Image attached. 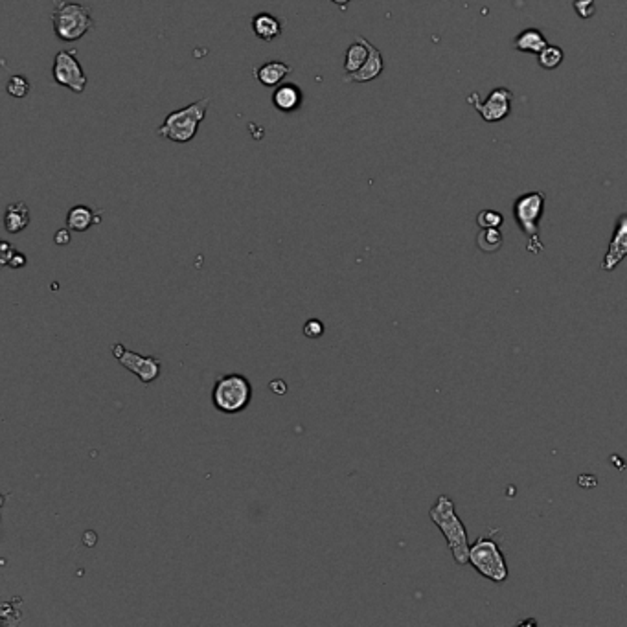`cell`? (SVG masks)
<instances>
[{"mask_svg": "<svg viewBox=\"0 0 627 627\" xmlns=\"http://www.w3.org/2000/svg\"><path fill=\"white\" fill-rule=\"evenodd\" d=\"M428 517L446 537V543L457 565H468L469 546L471 545H469L465 524L457 513V506L452 502V498H449L447 495H440L436 498L433 508L428 510Z\"/></svg>", "mask_w": 627, "mask_h": 627, "instance_id": "1", "label": "cell"}, {"mask_svg": "<svg viewBox=\"0 0 627 627\" xmlns=\"http://www.w3.org/2000/svg\"><path fill=\"white\" fill-rule=\"evenodd\" d=\"M52 24L55 37L63 42L79 41L94 28L92 10L72 0H57L53 4Z\"/></svg>", "mask_w": 627, "mask_h": 627, "instance_id": "2", "label": "cell"}, {"mask_svg": "<svg viewBox=\"0 0 627 627\" xmlns=\"http://www.w3.org/2000/svg\"><path fill=\"white\" fill-rule=\"evenodd\" d=\"M208 107H210V98H201V100L194 101L190 105L182 107L179 111L170 112L164 118L162 125L157 129V133L168 138V140L177 142V144H186V142L194 140L197 131H199L201 122L205 120Z\"/></svg>", "mask_w": 627, "mask_h": 627, "instance_id": "3", "label": "cell"}, {"mask_svg": "<svg viewBox=\"0 0 627 627\" xmlns=\"http://www.w3.org/2000/svg\"><path fill=\"white\" fill-rule=\"evenodd\" d=\"M253 401V385L243 374L221 375L212 388V405L223 414H240Z\"/></svg>", "mask_w": 627, "mask_h": 627, "instance_id": "4", "label": "cell"}, {"mask_svg": "<svg viewBox=\"0 0 627 627\" xmlns=\"http://www.w3.org/2000/svg\"><path fill=\"white\" fill-rule=\"evenodd\" d=\"M545 194L543 192H528L517 197L513 203V217H515L517 227L526 234L528 238V253L541 254L543 253V241L539 238V223L541 217L545 214Z\"/></svg>", "mask_w": 627, "mask_h": 627, "instance_id": "5", "label": "cell"}, {"mask_svg": "<svg viewBox=\"0 0 627 627\" xmlns=\"http://www.w3.org/2000/svg\"><path fill=\"white\" fill-rule=\"evenodd\" d=\"M469 565L493 583H504L510 576L504 554L497 541L489 535H481L469 546Z\"/></svg>", "mask_w": 627, "mask_h": 627, "instance_id": "6", "label": "cell"}, {"mask_svg": "<svg viewBox=\"0 0 627 627\" xmlns=\"http://www.w3.org/2000/svg\"><path fill=\"white\" fill-rule=\"evenodd\" d=\"M112 355L123 368L129 370L131 374L136 375L144 385H151L159 379L160 372H162V361L153 355H140V353L133 352L123 344H112Z\"/></svg>", "mask_w": 627, "mask_h": 627, "instance_id": "7", "label": "cell"}, {"mask_svg": "<svg viewBox=\"0 0 627 627\" xmlns=\"http://www.w3.org/2000/svg\"><path fill=\"white\" fill-rule=\"evenodd\" d=\"M53 81L66 87L76 94H81L87 87V76L81 63L77 61L76 50H61L53 59Z\"/></svg>", "mask_w": 627, "mask_h": 627, "instance_id": "8", "label": "cell"}, {"mask_svg": "<svg viewBox=\"0 0 627 627\" xmlns=\"http://www.w3.org/2000/svg\"><path fill=\"white\" fill-rule=\"evenodd\" d=\"M511 100H513V92L510 88L498 87L493 88L486 100H482L481 94H471L468 101L473 105L484 122H502L506 116H510L511 112Z\"/></svg>", "mask_w": 627, "mask_h": 627, "instance_id": "9", "label": "cell"}, {"mask_svg": "<svg viewBox=\"0 0 627 627\" xmlns=\"http://www.w3.org/2000/svg\"><path fill=\"white\" fill-rule=\"evenodd\" d=\"M627 258V214L618 216L615 223V232L607 246L604 259H602V270L613 272L618 265Z\"/></svg>", "mask_w": 627, "mask_h": 627, "instance_id": "10", "label": "cell"}, {"mask_svg": "<svg viewBox=\"0 0 627 627\" xmlns=\"http://www.w3.org/2000/svg\"><path fill=\"white\" fill-rule=\"evenodd\" d=\"M291 65L287 63H283V61H278V59H270V61H265L264 65L254 66V76L258 79L264 87H270L276 88L278 85H281V81L285 79V77L291 74Z\"/></svg>", "mask_w": 627, "mask_h": 627, "instance_id": "11", "label": "cell"}, {"mask_svg": "<svg viewBox=\"0 0 627 627\" xmlns=\"http://www.w3.org/2000/svg\"><path fill=\"white\" fill-rule=\"evenodd\" d=\"M304 94L294 83H281L272 92V105L280 112H293L302 105Z\"/></svg>", "mask_w": 627, "mask_h": 627, "instance_id": "12", "label": "cell"}, {"mask_svg": "<svg viewBox=\"0 0 627 627\" xmlns=\"http://www.w3.org/2000/svg\"><path fill=\"white\" fill-rule=\"evenodd\" d=\"M368 50H370V55H368V59H366V63H364V65L361 66L355 74H350V76L346 77V81L368 83V81H372V79H375V77L381 76L383 71H385L383 53L379 52V50H377V48H375L370 41H368Z\"/></svg>", "mask_w": 627, "mask_h": 627, "instance_id": "13", "label": "cell"}, {"mask_svg": "<svg viewBox=\"0 0 627 627\" xmlns=\"http://www.w3.org/2000/svg\"><path fill=\"white\" fill-rule=\"evenodd\" d=\"M513 47H515V50H519V52L539 55V53L548 47V41H546V37L543 36L541 29L526 28L522 29L521 34L513 39Z\"/></svg>", "mask_w": 627, "mask_h": 627, "instance_id": "14", "label": "cell"}, {"mask_svg": "<svg viewBox=\"0 0 627 627\" xmlns=\"http://www.w3.org/2000/svg\"><path fill=\"white\" fill-rule=\"evenodd\" d=\"M29 219L31 217H29V208L26 206V203H23V201L12 203V205H8L6 212H4V229L10 234H18L28 227Z\"/></svg>", "mask_w": 627, "mask_h": 627, "instance_id": "15", "label": "cell"}, {"mask_svg": "<svg viewBox=\"0 0 627 627\" xmlns=\"http://www.w3.org/2000/svg\"><path fill=\"white\" fill-rule=\"evenodd\" d=\"M253 29L258 39H261V41L265 42H270L281 36L283 24H281V21H278L274 15H270V13H258V15L253 18Z\"/></svg>", "mask_w": 627, "mask_h": 627, "instance_id": "16", "label": "cell"}, {"mask_svg": "<svg viewBox=\"0 0 627 627\" xmlns=\"http://www.w3.org/2000/svg\"><path fill=\"white\" fill-rule=\"evenodd\" d=\"M370 55L368 39L363 36H357V42H352L346 50V57H344V71L346 74H355L361 66L366 63Z\"/></svg>", "mask_w": 627, "mask_h": 627, "instance_id": "17", "label": "cell"}, {"mask_svg": "<svg viewBox=\"0 0 627 627\" xmlns=\"http://www.w3.org/2000/svg\"><path fill=\"white\" fill-rule=\"evenodd\" d=\"M96 223H100V216H96L88 206H74L66 214V227L74 232H85Z\"/></svg>", "mask_w": 627, "mask_h": 627, "instance_id": "18", "label": "cell"}, {"mask_svg": "<svg viewBox=\"0 0 627 627\" xmlns=\"http://www.w3.org/2000/svg\"><path fill=\"white\" fill-rule=\"evenodd\" d=\"M502 241H504V238H502V232L498 229H482L478 232V238H476V245L482 253L491 254L500 251Z\"/></svg>", "mask_w": 627, "mask_h": 627, "instance_id": "19", "label": "cell"}, {"mask_svg": "<svg viewBox=\"0 0 627 627\" xmlns=\"http://www.w3.org/2000/svg\"><path fill=\"white\" fill-rule=\"evenodd\" d=\"M537 57H539V65L543 66V68H546V71H554V68H557V66L563 63L565 52H563V48L556 47V44H548Z\"/></svg>", "mask_w": 627, "mask_h": 627, "instance_id": "20", "label": "cell"}, {"mask_svg": "<svg viewBox=\"0 0 627 627\" xmlns=\"http://www.w3.org/2000/svg\"><path fill=\"white\" fill-rule=\"evenodd\" d=\"M6 90L10 96L13 98H24V96H28V92L31 90V83L28 81V77L23 76V74H15V76L10 77V81L6 85Z\"/></svg>", "mask_w": 627, "mask_h": 627, "instance_id": "21", "label": "cell"}, {"mask_svg": "<svg viewBox=\"0 0 627 627\" xmlns=\"http://www.w3.org/2000/svg\"><path fill=\"white\" fill-rule=\"evenodd\" d=\"M17 602H18V598L13 600V602H4L2 607H0V620H2L4 626H8V627L18 626V622H21V618H23V613H21V609H18L17 605H15Z\"/></svg>", "mask_w": 627, "mask_h": 627, "instance_id": "22", "label": "cell"}, {"mask_svg": "<svg viewBox=\"0 0 627 627\" xmlns=\"http://www.w3.org/2000/svg\"><path fill=\"white\" fill-rule=\"evenodd\" d=\"M504 223V216L497 210H482L476 216V225L481 229H500Z\"/></svg>", "mask_w": 627, "mask_h": 627, "instance_id": "23", "label": "cell"}, {"mask_svg": "<svg viewBox=\"0 0 627 627\" xmlns=\"http://www.w3.org/2000/svg\"><path fill=\"white\" fill-rule=\"evenodd\" d=\"M324 331H326V326L318 318H311V320L304 324V335L309 337V339H320Z\"/></svg>", "mask_w": 627, "mask_h": 627, "instance_id": "24", "label": "cell"}, {"mask_svg": "<svg viewBox=\"0 0 627 627\" xmlns=\"http://www.w3.org/2000/svg\"><path fill=\"white\" fill-rule=\"evenodd\" d=\"M574 10L581 18H591L596 12V0H574Z\"/></svg>", "mask_w": 627, "mask_h": 627, "instance_id": "25", "label": "cell"}, {"mask_svg": "<svg viewBox=\"0 0 627 627\" xmlns=\"http://www.w3.org/2000/svg\"><path fill=\"white\" fill-rule=\"evenodd\" d=\"M17 253V248H13L12 246V243H8V241H2V243H0V261H2V265H6L8 267V264H10V259L13 258V254Z\"/></svg>", "mask_w": 627, "mask_h": 627, "instance_id": "26", "label": "cell"}, {"mask_svg": "<svg viewBox=\"0 0 627 627\" xmlns=\"http://www.w3.org/2000/svg\"><path fill=\"white\" fill-rule=\"evenodd\" d=\"M53 241H55V245H61V246L68 245V243H71V229L66 227V229L57 230L55 235H53Z\"/></svg>", "mask_w": 627, "mask_h": 627, "instance_id": "27", "label": "cell"}, {"mask_svg": "<svg viewBox=\"0 0 627 627\" xmlns=\"http://www.w3.org/2000/svg\"><path fill=\"white\" fill-rule=\"evenodd\" d=\"M26 261H28V259H26V254H23V253H15L13 254V258L10 259V264H8V267H12V269H23L24 265H26Z\"/></svg>", "mask_w": 627, "mask_h": 627, "instance_id": "28", "label": "cell"}, {"mask_svg": "<svg viewBox=\"0 0 627 627\" xmlns=\"http://www.w3.org/2000/svg\"><path fill=\"white\" fill-rule=\"evenodd\" d=\"M269 388L274 394H278V396H283V394L287 392V385H285V381H281V379H274V381H270Z\"/></svg>", "mask_w": 627, "mask_h": 627, "instance_id": "29", "label": "cell"}, {"mask_svg": "<svg viewBox=\"0 0 627 627\" xmlns=\"http://www.w3.org/2000/svg\"><path fill=\"white\" fill-rule=\"evenodd\" d=\"M331 2H333V4H337V6L342 8V10H346V6L350 4V2H352V0H331Z\"/></svg>", "mask_w": 627, "mask_h": 627, "instance_id": "30", "label": "cell"}]
</instances>
